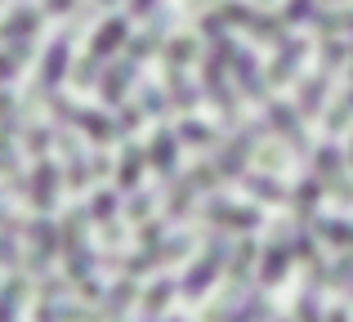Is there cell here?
Returning <instances> with one entry per match:
<instances>
[{
  "mask_svg": "<svg viewBox=\"0 0 353 322\" xmlns=\"http://www.w3.org/2000/svg\"><path fill=\"white\" fill-rule=\"evenodd\" d=\"M233 251H237V246L228 242L224 233H215V237H210V242H206V251H201V260L192 264V269L183 273V282H179V287H183V300H201V296H206V291H210V282H215L219 273H224L228 264H233Z\"/></svg>",
  "mask_w": 353,
  "mask_h": 322,
  "instance_id": "obj_1",
  "label": "cell"
},
{
  "mask_svg": "<svg viewBox=\"0 0 353 322\" xmlns=\"http://www.w3.org/2000/svg\"><path fill=\"white\" fill-rule=\"evenodd\" d=\"M72 72V27L63 36H54L50 41V50H45V59H41V68H36V85H32V99L41 94L45 103H50L54 94H59V85H63V77Z\"/></svg>",
  "mask_w": 353,
  "mask_h": 322,
  "instance_id": "obj_2",
  "label": "cell"
},
{
  "mask_svg": "<svg viewBox=\"0 0 353 322\" xmlns=\"http://www.w3.org/2000/svg\"><path fill=\"white\" fill-rule=\"evenodd\" d=\"M201 81H206V94H210V103L219 108L224 125H237L241 108H237V81H228V63H219V59L206 54V63H201Z\"/></svg>",
  "mask_w": 353,
  "mask_h": 322,
  "instance_id": "obj_3",
  "label": "cell"
},
{
  "mask_svg": "<svg viewBox=\"0 0 353 322\" xmlns=\"http://www.w3.org/2000/svg\"><path fill=\"white\" fill-rule=\"evenodd\" d=\"M291 237H295V228L277 224L273 242H268V246H264V255H259V287H277V282L286 278V269H291V260H295Z\"/></svg>",
  "mask_w": 353,
  "mask_h": 322,
  "instance_id": "obj_4",
  "label": "cell"
},
{
  "mask_svg": "<svg viewBox=\"0 0 353 322\" xmlns=\"http://www.w3.org/2000/svg\"><path fill=\"white\" fill-rule=\"evenodd\" d=\"M264 121L277 130V139L295 152V157H309V139H304V125H300V108H286L282 99H268L264 103Z\"/></svg>",
  "mask_w": 353,
  "mask_h": 322,
  "instance_id": "obj_5",
  "label": "cell"
},
{
  "mask_svg": "<svg viewBox=\"0 0 353 322\" xmlns=\"http://www.w3.org/2000/svg\"><path fill=\"white\" fill-rule=\"evenodd\" d=\"M27 242H32V273L45 278L50 260L63 251V228L54 224L50 215H41V219H32V228H27Z\"/></svg>",
  "mask_w": 353,
  "mask_h": 322,
  "instance_id": "obj_6",
  "label": "cell"
},
{
  "mask_svg": "<svg viewBox=\"0 0 353 322\" xmlns=\"http://www.w3.org/2000/svg\"><path fill=\"white\" fill-rule=\"evenodd\" d=\"M206 219L219 233H224V228H233V233H255V228L264 224V215H259L255 206H233V201H224V197L206 201Z\"/></svg>",
  "mask_w": 353,
  "mask_h": 322,
  "instance_id": "obj_7",
  "label": "cell"
},
{
  "mask_svg": "<svg viewBox=\"0 0 353 322\" xmlns=\"http://www.w3.org/2000/svg\"><path fill=\"white\" fill-rule=\"evenodd\" d=\"M179 130H170V125H161V130L152 134V143H148V165H152L157 174H161L165 183H174V170H179Z\"/></svg>",
  "mask_w": 353,
  "mask_h": 322,
  "instance_id": "obj_8",
  "label": "cell"
},
{
  "mask_svg": "<svg viewBox=\"0 0 353 322\" xmlns=\"http://www.w3.org/2000/svg\"><path fill=\"white\" fill-rule=\"evenodd\" d=\"M59 179H68V174H59V165L50 157H41L32 165V183H27V197H32V206L41 210V215H50L54 201H59Z\"/></svg>",
  "mask_w": 353,
  "mask_h": 322,
  "instance_id": "obj_9",
  "label": "cell"
},
{
  "mask_svg": "<svg viewBox=\"0 0 353 322\" xmlns=\"http://www.w3.org/2000/svg\"><path fill=\"white\" fill-rule=\"evenodd\" d=\"M228 72H233V81H237L241 94H250L255 103H268V72L255 63V54H250V50H237Z\"/></svg>",
  "mask_w": 353,
  "mask_h": 322,
  "instance_id": "obj_10",
  "label": "cell"
},
{
  "mask_svg": "<svg viewBox=\"0 0 353 322\" xmlns=\"http://www.w3.org/2000/svg\"><path fill=\"white\" fill-rule=\"evenodd\" d=\"M304 54H309V45H304L300 36H286V41L277 45V59L268 63V85H286V81H295V77H300Z\"/></svg>",
  "mask_w": 353,
  "mask_h": 322,
  "instance_id": "obj_11",
  "label": "cell"
},
{
  "mask_svg": "<svg viewBox=\"0 0 353 322\" xmlns=\"http://www.w3.org/2000/svg\"><path fill=\"white\" fill-rule=\"evenodd\" d=\"M134 68H139L134 59H117V63H108L103 81H99V94H103V103H108V108H121V103H125V90L134 85Z\"/></svg>",
  "mask_w": 353,
  "mask_h": 322,
  "instance_id": "obj_12",
  "label": "cell"
},
{
  "mask_svg": "<svg viewBox=\"0 0 353 322\" xmlns=\"http://www.w3.org/2000/svg\"><path fill=\"white\" fill-rule=\"evenodd\" d=\"M125 45H130V23L121 14H112V18H103V23H99L94 41H90V54L103 63V59H112L117 50H125Z\"/></svg>",
  "mask_w": 353,
  "mask_h": 322,
  "instance_id": "obj_13",
  "label": "cell"
},
{
  "mask_svg": "<svg viewBox=\"0 0 353 322\" xmlns=\"http://www.w3.org/2000/svg\"><path fill=\"white\" fill-rule=\"evenodd\" d=\"M59 148H63V157H68V183H72V192H85L90 183H94V165L85 161V148H81L72 134H59Z\"/></svg>",
  "mask_w": 353,
  "mask_h": 322,
  "instance_id": "obj_14",
  "label": "cell"
},
{
  "mask_svg": "<svg viewBox=\"0 0 353 322\" xmlns=\"http://www.w3.org/2000/svg\"><path fill=\"white\" fill-rule=\"evenodd\" d=\"M41 18H45V9H36V5H14V9H9V18H5V45H9V41H36V32H41Z\"/></svg>",
  "mask_w": 353,
  "mask_h": 322,
  "instance_id": "obj_15",
  "label": "cell"
},
{
  "mask_svg": "<svg viewBox=\"0 0 353 322\" xmlns=\"http://www.w3.org/2000/svg\"><path fill=\"white\" fill-rule=\"evenodd\" d=\"M331 94V72H318V77L300 81V94H295V108H300V117H322V103H327Z\"/></svg>",
  "mask_w": 353,
  "mask_h": 322,
  "instance_id": "obj_16",
  "label": "cell"
},
{
  "mask_svg": "<svg viewBox=\"0 0 353 322\" xmlns=\"http://www.w3.org/2000/svg\"><path fill=\"white\" fill-rule=\"evenodd\" d=\"M143 165H148V148H139V143H125V152H121V161H117V188H121V192H139Z\"/></svg>",
  "mask_w": 353,
  "mask_h": 322,
  "instance_id": "obj_17",
  "label": "cell"
},
{
  "mask_svg": "<svg viewBox=\"0 0 353 322\" xmlns=\"http://www.w3.org/2000/svg\"><path fill=\"white\" fill-rule=\"evenodd\" d=\"M165 27H170V14H157L152 23H148V32H139V36H130V45H125V59H148V54H157L161 50V41H165Z\"/></svg>",
  "mask_w": 353,
  "mask_h": 322,
  "instance_id": "obj_18",
  "label": "cell"
},
{
  "mask_svg": "<svg viewBox=\"0 0 353 322\" xmlns=\"http://www.w3.org/2000/svg\"><path fill=\"white\" fill-rule=\"evenodd\" d=\"M174 296H183L179 282H174V278H157L152 287L139 296V314H143V318H161V314H165V305H170Z\"/></svg>",
  "mask_w": 353,
  "mask_h": 322,
  "instance_id": "obj_19",
  "label": "cell"
},
{
  "mask_svg": "<svg viewBox=\"0 0 353 322\" xmlns=\"http://www.w3.org/2000/svg\"><path fill=\"white\" fill-rule=\"evenodd\" d=\"M322 192H327V183H322L318 174H304V179L295 183L291 201H295V219H300V224H313V210H318Z\"/></svg>",
  "mask_w": 353,
  "mask_h": 322,
  "instance_id": "obj_20",
  "label": "cell"
},
{
  "mask_svg": "<svg viewBox=\"0 0 353 322\" xmlns=\"http://www.w3.org/2000/svg\"><path fill=\"white\" fill-rule=\"evenodd\" d=\"M72 125H77V130H85L94 143H108V139H117V134H121L112 117L94 112V108H72Z\"/></svg>",
  "mask_w": 353,
  "mask_h": 322,
  "instance_id": "obj_21",
  "label": "cell"
},
{
  "mask_svg": "<svg viewBox=\"0 0 353 322\" xmlns=\"http://www.w3.org/2000/svg\"><path fill=\"white\" fill-rule=\"evenodd\" d=\"M259 255H264V251H259V246L250 242V237H241V242H237V251H233V264H228V287H233V291H241V287H246V278H250V269L259 264Z\"/></svg>",
  "mask_w": 353,
  "mask_h": 322,
  "instance_id": "obj_22",
  "label": "cell"
},
{
  "mask_svg": "<svg viewBox=\"0 0 353 322\" xmlns=\"http://www.w3.org/2000/svg\"><path fill=\"white\" fill-rule=\"evenodd\" d=\"M340 170H345V152H340L336 143H322V148L313 152V174H318L327 188H340Z\"/></svg>",
  "mask_w": 353,
  "mask_h": 322,
  "instance_id": "obj_23",
  "label": "cell"
},
{
  "mask_svg": "<svg viewBox=\"0 0 353 322\" xmlns=\"http://www.w3.org/2000/svg\"><path fill=\"white\" fill-rule=\"evenodd\" d=\"M165 94H170V103L179 108V112H192V108H197V85L183 77V68H165Z\"/></svg>",
  "mask_w": 353,
  "mask_h": 322,
  "instance_id": "obj_24",
  "label": "cell"
},
{
  "mask_svg": "<svg viewBox=\"0 0 353 322\" xmlns=\"http://www.w3.org/2000/svg\"><path fill=\"white\" fill-rule=\"evenodd\" d=\"M179 139H183V148H215V143H219V130H215V125H206V121L183 117V121H179Z\"/></svg>",
  "mask_w": 353,
  "mask_h": 322,
  "instance_id": "obj_25",
  "label": "cell"
},
{
  "mask_svg": "<svg viewBox=\"0 0 353 322\" xmlns=\"http://www.w3.org/2000/svg\"><path fill=\"white\" fill-rule=\"evenodd\" d=\"M241 183H246V192H250V197H259V201H286V188L268 170H250Z\"/></svg>",
  "mask_w": 353,
  "mask_h": 322,
  "instance_id": "obj_26",
  "label": "cell"
},
{
  "mask_svg": "<svg viewBox=\"0 0 353 322\" xmlns=\"http://www.w3.org/2000/svg\"><path fill=\"white\" fill-rule=\"evenodd\" d=\"M130 300H134V278H121L117 287L103 296V318L108 322H121V314L130 309Z\"/></svg>",
  "mask_w": 353,
  "mask_h": 322,
  "instance_id": "obj_27",
  "label": "cell"
},
{
  "mask_svg": "<svg viewBox=\"0 0 353 322\" xmlns=\"http://www.w3.org/2000/svg\"><path fill=\"white\" fill-rule=\"evenodd\" d=\"M192 197H197V188H192L188 179L170 183V197H165V219H183L192 210Z\"/></svg>",
  "mask_w": 353,
  "mask_h": 322,
  "instance_id": "obj_28",
  "label": "cell"
},
{
  "mask_svg": "<svg viewBox=\"0 0 353 322\" xmlns=\"http://www.w3.org/2000/svg\"><path fill=\"white\" fill-rule=\"evenodd\" d=\"M117 210H121V201H117V192H108V188H99L94 197H90V219L94 224H103V228H112L117 224Z\"/></svg>",
  "mask_w": 353,
  "mask_h": 322,
  "instance_id": "obj_29",
  "label": "cell"
},
{
  "mask_svg": "<svg viewBox=\"0 0 353 322\" xmlns=\"http://www.w3.org/2000/svg\"><path fill=\"white\" fill-rule=\"evenodd\" d=\"M32 54H36V41H9L5 45V81H18V72L27 68Z\"/></svg>",
  "mask_w": 353,
  "mask_h": 322,
  "instance_id": "obj_30",
  "label": "cell"
},
{
  "mask_svg": "<svg viewBox=\"0 0 353 322\" xmlns=\"http://www.w3.org/2000/svg\"><path fill=\"white\" fill-rule=\"evenodd\" d=\"M318 32H327V36H340V32H353V9H322L318 18Z\"/></svg>",
  "mask_w": 353,
  "mask_h": 322,
  "instance_id": "obj_31",
  "label": "cell"
},
{
  "mask_svg": "<svg viewBox=\"0 0 353 322\" xmlns=\"http://www.w3.org/2000/svg\"><path fill=\"white\" fill-rule=\"evenodd\" d=\"M192 59H197V41H192V36L165 41V68H188Z\"/></svg>",
  "mask_w": 353,
  "mask_h": 322,
  "instance_id": "obj_32",
  "label": "cell"
},
{
  "mask_svg": "<svg viewBox=\"0 0 353 322\" xmlns=\"http://www.w3.org/2000/svg\"><path fill=\"white\" fill-rule=\"evenodd\" d=\"M349 45L345 41H336V36H327V41H322V50H318V59H322V72H336L340 68V63H345L349 59Z\"/></svg>",
  "mask_w": 353,
  "mask_h": 322,
  "instance_id": "obj_33",
  "label": "cell"
},
{
  "mask_svg": "<svg viewBox=\"0 0 353 322\" xmlns=\"http://www.w3.org/2000/svg\"><path fill=\"white\" fill-rule=\"evenodd\" d=\"M139 108H143L148 117H165L174 103H170V94H161L157 85H143V94H139Z\"/></svg>",
  "mask_w": 353,
  "mask_h": 322,
  "instance_id": "obj_34",
  "label": "cell"
},
{
  "mask_svg": "<svg viewBox=\"0 0 353 322\" xmlns=\"http://www.w3.org/2000/svg\"><path fill=\"white\" fill-rule=\"evenodd\" d=\"M59 139V130H50V125H32V130H27V152H32V157H45V152H50V143Z\"/></svg>",
  "mask_w": 353,
  "mask_h": 322,
  "instance_id": "obj_35",
  "label": "cell"
},
{
  "mask_svg": "<svg viewBox=\"0 0 353 322\" xmlns=\"http://www.w3.org/2000/svg\"><path fill=\"white\" fill-rule=\"evenodd\" d=\"M322 9H318V0H291V5L282 9V18H286V27H295V23H309V18H318Z\"/></svg>",
  "mask_w": 353,
  "mask_h": 322,
  "instance_id": "obj_36",
  "label": "cell"
},
{
  "mask_svg": "<svg viewBox=\"0 0 353 322\" xmlns=\"http://www.w3.org/2000/svg\"><path fill=\"white\" fill-rule=\"evenodd\" d=\"M349 121H353V85L345 90V99H340V103L327 112V130H345Z\"/></svg>",
  "mask_w": 353,
  "mask_h": 322,
  "instance_id": "obj_37",
  "label": "cell"
},
{
  "mask_svg": "<svg viewBox=\"0 0 353 322\" xmlns=\"http://www.w3.org/2000/svg\"><path fill=\"white\" fill-rule=\"evenodd\" d=\"M327 287H349V291H353V251H345L336 264H331V278H327Z\"/></svg>",
  "mask_w": 353,
  "mask_h": 322,
  "instance_id": "obj_38",
  "label": "cell"
},
{
  "mask_svg": "<svg viewBox=\"0 0 353 322\" xmlns=\"http://www.w3.org/2000/svg\"><path fill=\"white\" fill-rule=\"evenodd\" d=\"M165 224H170V219H143V224H139V246H161L165 242Z\"/></svg>",
  "mask_w": 353,
  "mask_h": 322,
  "instance_id": "obj_39",
  "label": "cell"
},
{
  "mask_svg": "<svg viewBox=\"0 0 353 322\" xmlns=\"http://www.w3.org/2000/svg\"><path fill=\"white\" fill-rule=\"evenodd\" d=\"M125 215L143 224V219L152 215V192H130V201H125Z\"/></svg>",
  "mask_w": 353,
  "mask_h": 322,
  "instance_id": "obj_40",
  "label": "cell"
},
{
  "mask_svg": "<svg viewBox=\"0 0 353 322\" xmlns=\"http://www.w3.org/2000/svg\"><path fill=\"white\" fill-rule=\"evenodd\" d=\"M99 68H103V63H99L94 54H85V59H81V68H77V77H72V81H77V85H94V81H103V77H99Z\"/></svg>",
  "mask_w": 353,
  "mask_h": 322,
  "instance_id": "obj_41",
  "label": "cell"
},
{
  "mask_svg": "<svg viewBox=\"0 0 353 322\" xmlns=\"http://www.w3.org/2000/svg\"><path fill=\"white\" fill-rule=\"evenodd\" d=\"M139 121H143V108H130V103L117 108V130H121V134H130Z\"/></svg>",
  "mask_w": 353,
  "mask_h": 322,
  "instance_id": "obj_42",
  "label": "cell"
},
{
  "mask_svg": "<svg viewBox=\"0 0 353 322\" xmlns=\"http://www.w3.org/2000/svg\"><path fill=\"white\" fill-rule=\"evenodd\" d=\"M157 5H161V0H130V14L148 18V14H157Z\"/></svg>",
  "mask_w": 353,
  "mask_h": 322,
  "instance_id": "obj_43",
  "label": "cell"
},
{
  "mask_svg": "<svg viewBox=\"0 0 353 322\" xmlns=\"http://www.w3.org/2000/svg\"><path fill=\"white\" fill-rule=\"evenodd\" d=\"M90 165H94V179H103V174L112 170V161H108L103 152H94V157H90Z\"/></svg>",
  "mask_w": 353,
  "mask_h": 322,
  "instance_id": "obj_44",
  "label": "cell"
},
{
  "mask_svg": "<svg viewBox=\"0 0 353 322\" xmlns=\"http://www.w3.org/2000/svg\"><path fill=\"white\" fill-rule=\"evenodd\" d=\"M77 0H45V14H72Z\"/></svg>",
  "mask_w": 353,
  "mask_h": 322,
  "instance_id": "obj_45",
  "label": "cell"
},
{
  "mask_svg": "<svg viewBox=\"0 0 353 322\" xmlns=\"http://www.w3.org/2000/svg\"><path fill=\"white\" fill-rule=\"evenodd\" d=\"M327 322H349V309L340 305V309H327Z\"/></svg>",
  "mask_w": 353,
  "mask_h": 322,
  "instance_id": "obj_46",
  "label": "cell"
},
{
  "mask_svg": "<svg viewBox=\"0 0 353 322\" xmlns=\"http://www.w3.org/2000/svg\"><path fill=\"white\" fill-rule=\"evenodd\" d=\"M143 322H183V318H143Z\"/></svg>",
  "mask_w": 353,
  "mask_h": 322,
  "instance_id": "obj_47",
  "label": "cell"
},
{
  "mask_svg": "<svg viewBox=\"0 0 353 322\" xmlns=\"http://www.w3.org/2000/svg\"><path fill=\"white\" fill-rule=\"evenodd\" d=\"M349 165H353V139H349Z\"/></svg>",
  "mask_w": 353,
  "mask_h": 322,
  "instance_id": "obj_48",
  "label": "cell"
},
{
  "mask_svg": "<svg viewBox=\"0 0 353 322\" xmlns=\"http://www.w3.org/2000/svg\"><path fill=\"white\" fill-rule=\"evenodd\" d=\"M233 322H246V318H241V314H233Z\"/></svg>",
  "mask_w": 353,
  "mask_h": 322,
  "instance_id": "obj_49",
  "label": "cell"
},
{
  "mask_svg": "<svg viewBox=\"0 0 353 322\" xmlns=\"http://www.w3.org/2000/svg\"><path fill=\"white\" fill-rule=\"evenodd\" d=\"M103 5H117V0H103Z\"/></svg>",
  "mask_w": 353,
  "mask_h": 322,
  "instance_id": "obj_50",
  "label": "cell"
},
{
  "mask_svg": "<svg viewBox=\"0 0 353 322\" xmlns=\"http://www.w3.org/2000/svg\"><path fill=\"white\" fill-rule=\"evenodd\" d=\"M349 81H353V68H349Z\"/></svg>",
  "mask_w": 353,
  "mask_h": 322,
  "instance_id": "obj_51",
  "label": "cell"
},
{
  "mask_svg": "<svg viewBox=\"0 0 353 322\" xmlns=\"http://www.w3.org/2000/svg\"><path fill=\"white\" fill-rule=\"evenodd\" d=\"M277 322H282V318H277Z\"/></svg>",
  "mask_w": 353,
  "mask_h": 322,
  "instance_id": "obj_52",
  "label": "cell"
}]
</instances>
